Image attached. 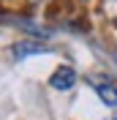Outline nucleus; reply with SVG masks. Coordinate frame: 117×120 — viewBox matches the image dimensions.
<instances>
[{"mask_svg":"<svg viewBox=\"0 0 117 120\" xmlns=\"http://www.w3.org/2000/svg\"><path fill=\"white\" fill-rule=\"evenodd\" d=\"M41 52H46V46H41V44H30V41H25V44H16V46H14V57H16V60L27 57V55H41Z\"/></svg>","mask_w":117,"mask_h":120,"instance_id":"nucleus-3","label":"nucleus"},{"mask_svg":"<svg viewBox=\"0 0 117 120\" xmlns=\"http://www.w3.org/2000/svg\"><path fill=\"white\" fill-rule=\"evenodd\" d=\"M49 85L55 90H60V93H66V90H71L73 85H76V71H73L71 66H57L55 74L49 76Z\"/></svg>","mask_w":117,"mask_h":120,"instance_id":"nucleus-1","label":"nucleus"},{"mask_svg":"<svg viewBox=\"0 0 117 120\" xmlns=\"http://www.w3.org/2000/svg\"><path fill=\"white\" fill-rule=\"evenodd\" d=\"M95 93L106 106H117V85L114 82H98L95 85Z\"/></svg>","mask_w":117,"mask_h":120,"instance_id":"nucleus-2","label":"nucleus"}]
</instances>
